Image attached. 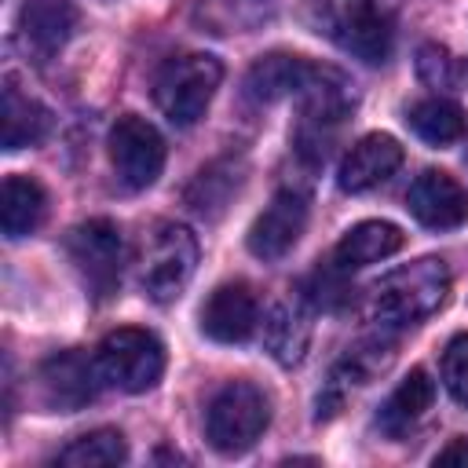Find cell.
I'll return each instance as SVG.
<instances>
[{"mask_svg": "<svg viewBox=\"0 0 468 468\" xmlns=\"http://www.w3.org/2000/svg\"><path fill=\"white\" fill-rule=\"evenodd\" d=\"M439 369H442L446 391H450L461 406H468V333H457V336L446 344Z\"/></svg>", "mask_w": 468, "mask_h": 468, "instance_id": "27", "label": "cell"}, {"mask_svg": "<svg viewBox=\"0 0 468 468\" xmlns=\"http://www.w3.org/2000/svg\"><path fill=\"white\" fill-rule=\"evenodd\" d=\"M263 344L282 366H296L311 344V322L300 300H282L267 311L263 322Z\"/></svg>", "mask_w": 468, "mask_h": 468, "instance_id": "20", "label": "cell"}, {"mask_svg": "<svg viewBox=\"0 0 468 468\" xmlns=\"http://www.w3.org/2000/svg\"><path fill=\"white\" fill-rule=\"evenodd\" d=\"M66 252L84 282V289L95 300H106L121 285V263H124V241L121 227L113 219H84L66 234Z\"/></svg>", "mask_w": 468, "mask_h": 468, "instance_id": "7", "label": "cell"}, {"mask_svg": "<svg viewBox=\"0 0 468 468\" xmlns=\"http://www.w3.org/2000/svg\"><path fill=\"white\" fill-rule=\"evenodd\" d=\"M406 124L431 146H446V143H457L464 132H468V117L464 110L453 102V99H442V95H431V99H420L406 110Z\"/></svg>", "mask_w": 468, "mask_h": 468, "instance_id": "22", "label": "cell"}, {"mask_svg": "<svg viewBox=\"0 0 468 468\" xmlns=\"http://www.w3.org/2000/svg\"><path fill=\"white\" fill-rule=\"evenodd\" d=\"M95 369L106 388L143 395L165 373V344L150 329H135V325L113 329L102 336L95 351Z\"/></svg>", "mask_w": 468, "mask_h": 468, "instance_id": "6", "label": "cell"}, {"mask_svg": "<svg viewBox=\"0 0 468 468\" xmlns=\"http://www.w3.org/2000/svg\"><path fill=\"white\" fill-rule=\"evenodd\" d=\"M307 227V197L300 190H278L271 205L249 227V252L256 260H282Z\"/></svg>", "mask_w": 468, "mask_h": 468, "instance_id": "10", "label": "cell"}, {"mask_svg": "<svg viewBox=\"0 0 468 468\" xmlns=\"http://www.w3.org/2000/svg\"><path fill=\"white\" fill-rule=\"evenodd\" d=\"M274 0H205L197 7V22L212 33H249L263 18H271Z\"/></svg>", "mask_w": 468, "mask_h": 468, "instance_id": "24", "label": "cell"}, {"mask_svg": "<svg viewBox=\"0 0 468 468\" xmlns=\"http://www.w3.org/2000/svg\"><path fill=\"white\" fill-rule=\"evenodd\" d=\"M197 267V238L190 227L161 219L150 227L139 249V285L154 303H168L183 292Z\"/></svg>", "mask_w": 468, "mask_h": 468, "instance_id": "5", "label": "cell"}, {"mask_svg": "<svg viewBox=\"0 0 468 468\" xmlns=\"http://www.w3.org/2000/svg\"><path fill=\"white\" fill-rule=\"evenodd\" d=\"M110 165L128 190H146L150 183H157L165 168L161 132L146 117H135V113L117 117L110 128Z\"/></svg>", "mask_w": 468, "mask_h": 468, "instance_id": "8", "label": "cell"}, {"mask_svg": "<svg viewBox=\"0 0 468 468\" xmlns=\"http://www.w3.org/2000/svg\"><path fill=\"white\" fill-rule=\"evenodd\" d=\"M99 369H95V358H88L84 351H58L51 358L40 362L37 369V388H40V402L48 410H62V413H73V410H84L95 391H99Z\"/></svg>", "mask_w": 468, "mask_h": 468, "instance_id": "9", "label": "cell"}, {"mask_svg": "<svg viewBox=\"0 0 468 468\" xmlns=\"http://www.w3.org/2000/svg\"><path fill=\"white\" fill-rule=\"evenodd\" d=\"M314 73H318V62H307L303 55L274 51L252 62V69L245 73V95L252 102H278L285 95L300 99L314 80Z\"/></svg>", "mask_w": 468, "mask_h": 468, "instance_id": "15", "label": "cell"}, {"mask_svg": "<svg viewBox=\"0 0 468 468\" xmlns=\"http://www.w3.org/2000/svg\"><path fill=\"white\" fill-rule=\"evenodd\" d=\"M406 208L428 230H453L468 223V190L439 168L420 172L406 190Z\"/></svg>", "mask_w": 468, "mask_h": 468, "instance_id": "11", "label": "cell"}, {"mask_svg": "<svg viewBox=\"0 0 468 468\" xmlns=\"http://www.w3.org/2000/svg\"><path fill=\"white\" fill-rule=\"evenodd\" d=\"M468 461V439H453L446 450L435 453V464H464Z\"/></svg>", "mask_w": 468, "mask_h": 468, "instance_id": "28", "label": "cell"}, {"mask_svg": "<svg viewBox=\"0 0 468 468\" xmlns=\"http://www.w3.org/2000/svg\"><path fill=\"white\" fill-rule=\"evenodd\" d=\"M0 124H4V150H22L37 146L51 132V110L26 95L15 77H4V106H0Z\"/></svg>", "mask_w": 468, "mask_h": 468, "instance_id": "17", "label": "cell"}, {"mask_svg": "<svg viewBox=\"0 0 468 468\" xmlns=\"http://www.w3.org/2000/svg\"><path fill=\"white\" fill-rule=\"evenodd\" d=\"M402 165V146L395 135H384V132H369L362 135L340 161L336 168V183L340 190L347 194H366L380 183H388Z\"/></svg>", "mask_w": 468, "mask_h": 468, "instance_id": "13", "label": "cell"}, {"mask_svg": "<svg viewBox=\"0 0 468 468\" xmlns=\"http://www.w3.org/2000/svg\"><path fill=\"white\" fill-rule=\"evenodd\" d=\"M450 296V271L439 256H420L373 285V314L380 329H410L431 318Z\"/></svg>", "mask_w": 468, "mask_h": 468, "instance_id": "1", "label": "cell"}, {"mask_svg": "<svg viewBox=\"0 0 468 468\" xmlns=\"http://www.w3.org/2000/svg\"><path fill=\"white\" fill-rule=\"evenodd\" d=\"M417 77L428 84V88H453L461 80V62L442 48V44H420L417 48Z\"/></svg>", "mask_w": 468, "mask_h": 468, "instance_id": "26", "label": "cell"}, {"mask_svg": "<svg viewBox=\"0 0 468 468\" xmlns=\"http://www.w3.org/2000/svg\"><path fill=\"white\" fill-rule=\"evenodd\" d=\"M267 424H271V402H267L263 388H256L249 380L223 384L205 410L208 446L223 457H238L249 446H256V439L267 431Z\"/></svg>", "mask_w": 468, "mask_h": 468, "instance_id": "4", "label": "cell"}, {"mask_svg": "<svg viewBox=\"0 0 468 468\" xmlns=\"http://www.w3.org/2000/svg\"><path fill=\"white\" fill-rule=\"evenodd\" d=\"M48 216V194L29 176H7L0 190V227L11 241L33 234Z\"/></svg>", "mask_w": 468, "mask_h": 468, "instance_id": "19", "label": "cell"}, {"mask_svg": "<svg viewBox=\"0 0 468 468\" xmlns=\"http://www.w3.org/2000/svg\"><path fill=\"white\" fill-rule=\"evenodd\" d=\"M77 7L73 0H26L18 11V37L29 55L40 62L66 48V40L77 29Z\"/></svg>", "mask_w": 468, "mask_h": 468, "instance_id": "14", "label": "cell"}, {"mask_svg": "<svg viewBox=\"0 0 468 468\" xmlns=\"http://www.w3.org/2000/svg\"><path fill=\"white\" fill-rule=\"evenodd\" d=\"M435 402V380L428 377V369H410L399 388L380 402V413H377V428L391 439H402Z\"/></svg>", "mask_w": 468, "mask_h": 468, "instance_id": "16", "label": "cell"}, {"mask_svg": "<svg viewBox=\"0 0 468 468\" xmlns=\"http://www.w3.org/2000/svg\"><path fill=\"white\" fill-rule=\"evenodd\" d=\"M406 241V234L388 223V219H362L355 223L333 249V263L344 267V271H358V267H369L377 260H388L391 252H399Z\"/></svg>", "mask_w": 468, "mask_h": 468, "instance_id": "18", "label": "cell"}, {"mask_svg": "<svg viewBox=\"0 0 468 468\" xmlns=\"http://www.w3.org/2000/svg\"><path fill=\"white\" fill-rule=\"evenodd\" d=\"M260 325V303L245 282H227L201 303V333L216 344H245Z\"/></svg>", "mask_w": 468, "mask_h": 468, "instance_id": "12", "label": "cell"}, {"mask_svg": "<svg viewBox=\"0 0 468 468\" xmlns=\"http://www.w3.org/2000/svg\"><path fill=\"white\" fill-rule=\"evenodd\" d=\"M219 80H223V66L216 55H205V51L176 55L154 77V102L172 124L190 128L205 117Z\"/></svg>", "mask_w": 468, "mask_h": 468, "instance_id": "3", "label": "cell"}, {"mask_svg": "<svg viewBox=\"0 0 468 468\" xmlns=\"http://www.w3.org/2000/svg\"><path fill=\"white\" fill-rule=\"evenodd\" d=\"M307 26L369 66L384 62L395 44L391 11L380 0H311Z\"/></svg>", "mask_w": 468, "mask_h": 468, "instance_id": "2", "label": "cell"}, {"mask_svg": "<svg viewBox=\"0 0 468 468\" xmlns=\"http://www.w3.org/2000/svg\"><path fill=\"white\" fill-rule=\"evenodd\" d=\"M347 274H351V271H344V267H336V263L314 267V271L307 274V282H303V300L314 303V307H322V311H340V307H347V303L355 300V289L347 285Z\"/></svg>", "mask_w": 468, "mask_h": 468, "instance_id": "25", "label": "cell"}, {"mask_svg": "<svg viewBox=\"0 0 468 468\" xmlns=\"http://www.w3.org/2000/svg\"><path fill=\"white\" fill-rule=\"evenodd\" d=\"M124 461H128V442L117 428L84 431L55 453V464H62V468H110V464H124Z\"/></svg>", "mask_w": 468, "mask_h": 468, "instance_id": "23", "label": "cell"}, {"mask_svg": "<svg viewBox=\"0 0 468 468\" xmlns=\"http://www.w3.org/2000/svg\"><path fill=\"white\" fill-rule=\"evenodd\" d=\"M245 172V165L241 161H230V157H223V161H212L208 168H201L197 176H194V183L186 186V205L197 212V216H219L223 208H227V201L238 194V186H241V176Z\"/></svg>", "mask_w": 468, "mask_h": 468, "instance_id": "21", "label": "cell"}]
</instances>
